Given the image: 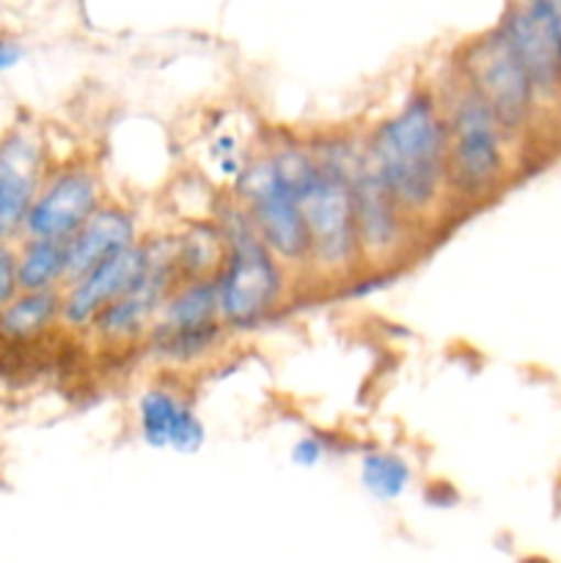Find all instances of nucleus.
I'll use <instances>...</instances> for the list:
<instances>
[{"label": "nucleus", "instance_id": "5701e85b", "mask_svg": "<svg viewBox=\"0 0 561 563\" xmlns=\"http://www.w3.org/2000/svg\"><path fill=\"white\" fill-rule=\"evenodd\" d=\"M341 443L330 432H306L292 443L289 460L297 467H319L330 456L339 454Z\"/></svg>", "mask_w": 561, "mask_h": 563}, {"label": "nucleus", "instance_id": "ddd939ff", "mask_svg": "<svg viewBox=\"0 0 561 563\" xmlns=\"http://www.w3.org/2000/svg\"><path fill=\"white\" fill-rule=\"evenodd\" d=\"M501 33L509 42L512 53L526 69L528 80H531L537 99L550 97L561 88V47L556 42L553 31L548 22L539 14H534L528 5L520 0H512L509 9L498 20Z\"/></svg>", "mask_w": 561, "mask_h": 563}, {"label": "nucleus", "instance_id": "aec40b11", "mask_svg": "<svg viewBox=\"0 0 561 563\" xmlns=\"http://www.w3.org/2000/svg\"><path fill=\"white\" fill-rule=\"evenodd\" d=\"M160 322L170 324H204L220 319L218 291H215L212 278L196 280H176L174 289L165 297L160 308ZM223 322V319H220Z\"/></svg>", "mask_w": 561, "mask_h": 563}, {"label": "nucleus", "instance_id": "a878e982", "mask_svg": "<svg viewBox=\"0 0 561 563\" xmlns=\"http://www.w3.org/2000/svg\"><path fill=\"white\" fill-rule=\"evenodd\" d=\"M22 55H25V49H22V44L14 36H0V71L14 69L22 60Z\"/></svg>", "mask_w": 561, "mask_h": 563}, {"label": "nucleus", "instance_id": "f8f14e48", "mask_svg": "<svg viewBox=\"0 0 561 563\" xmlns=\"http://www.w3.org/2000/svg\"><path fill=\"white\" fill-rule=\"evenodd\" d=\"M135 432L143 445L154 451H170L193 456L207 443V423L187 390L174 379L148 383L135 399Z\"/></svg>", "mask_w": 561, "mask_h": 563}, {"label": "nucleus", "instance_id": "39448f33", "mask_svg": "<svg viewBox=\"0 0 561 563\" xmlns=\"http://www.w3.org/2000/svg\"><path fill=\"white\" fill-rule=\"evenodd\" d=\"M449 126V187L454 212L498 196L509 176L512 137L484 99L454 71L438 82Z\"/></svg>", "mask_w": 561, "mask_h": 563}, {"label": "nucleus", "instance_id": "f257e3e1", "mask_svg": "<svg viewBox=\"0 0 561 563\" xmlns=\"http://www.w3.org/2000/svg\"><path fill=\"white\" fill-rule=\"evenodd\" d=\"M361 143L391 196L427 234L454 214L449 126L438 82L413 86L394 110L361 130Z\"/></svg>", "mask_w": 561, "mask_h": 563}, {"label": "nucleus", "instance_id": "423d86ee", "mask_svg": "<svg viewBox=\"0 0 561 563\" xmlns=\"http://www.w3.org/2000/svg\"><path fill=\"white\" fill-rule=\"evenodd\" d=\"M451 71L462 77L484 99V104L493 110L506 135L512 141H520L539 99L504 33L493 27V31L462 44L457 49Z\"/></svg>", "mask_w": 561, "mask_h": 563}, {"label": "nucleus", "instance_id": "7ed1b4c3", "mask_svg": "<svg viewBox=\"0 0 561 563\" xmlns=\"http://www.w3.org/2000/svg\"><path fill=\"white\" fill-rule=\"evenodd\" d=\"M212 218L223 234V262L212 275L220 319L234 339L251 335L292 306L300 291V275L264 245L245 209L229 192L218 196Z\"/></svg>", "mask_w": 561, "mask_h": 563}, {"label": "nucleus", "instance_id": "2eb2a0df", "mask_svg": "<svg viewBox=\"0 0 561 563\" xmlns=\"http://www.w3.org/2000/svg\"><path fill=\"white\" fill-rule=\"evenodd\" d=\"M231 339L234 335L226 330L220 319L204 324H170L157 319L143 339L138 355L168 372H193L215 361Z\"/></svg>", "mask_w": 561, "mask_h": 563}, {"label": "nucleus", "instance_id": "393cba45", "mask_svg": "<svg viewBox=\"0 0 561 563\" xmlns=\"http://www.w3.org/2000/svg\"><path fill=\"white\" fill-rule=\"evenodd\" d=\"M520 3L528 5L534 14H539L548 22V27L553 31L556 42L561 47V0H520Z\"/></svg>", "mask_w": 561, "mask_h": 563}, {"label": "nucleus", "instance_id": "6ab92c4d", "mask_svg": "<svg viewBox=\"0 0 561 563\" xmlns=\"http://www.w3.org/2000/svg\"><path fill=\"white\" fill-rule=\"evenodd\" d=\"M16 278L22 291H61L69 280L66 242L47 236L16 240Z\"/></svg>", "mask_w": 561, "mask_h": 563}, {"label": "nucleus", "instance_id": "0eeeda50", "mask_svg": "<svg viewBox=\"0 0 561 563\" xmlns=\"http://www.w3.org/2000/svg\"><path fill=\"white\" fill-rule=\"evenodd\" d=\"M350 181L363 264L402 269V264L418 251L427 231L391 196L374 165L369 163L363 143L350 165Z\"/></svg>", "mask_w": 561, "mask_h": 563}, {"label": "nucleus", "instance_id": "9b49d317", "mask_svg": "<svg viewBox=\"0 0 561 563\" xmlns=\"http://www.w3.org/2000/svg\"><path fill=\"white\" fill-rule=\"evenodd\" d=\"M53 157L33 126L0 132V242H16Z\"/></svg>", "mask_w": 561, "mask_h": 563}, {"label": "nucleus", "instance_id": "4468645a", "mask_svg": "<svg viewBox=\"0 0 561 563\" xmlns=\"http://www.w3.org/2000/svg\"><path fill=\"white\" fill-rule=\"evenodd\" d=\"M141 214L121 198L108 196L97 207V212L66 240V258H69V280L91 269L102 258L124 251L143 240Z\"/></svg>", "mask_w": 561, "mask_h": 563}, {"label": "nucleus", "instance_id": "9d476101", "mask_svg": "<svg viewBox=\"0 0 561 563\" xmlns=\"http://www.w3.org/2000/svg\"><path fill=\"white\" fill-rule=\"evenodd\" d=\"M148 262H152V240L143 236L135 245L102 258V262L94 264L91 269L80 273L77 278L66 280V286L61 289L64 333L82 341L94 319L141 280Z\"/></svg>", "mask_w": 561, "mask_h": 563}, {"label": "nucleus", "instance_id": "20e7f679", "mask_svg": "<svg viewBox=\"0 0 561 563\" xmlns=\"http://www.w3.org/2000/svg\"><path fill=\"white\" fill-rule=\"evenodd\" d=\"M306 148V137L275 135L251 154L240 179L229 187V196L245 209L248 220L264 245L306 280L311 262L306 220L297 198V163Z\"/></svg>", "mask_w": 561, "mask_h": 563}, {"label": "nucleus", "instance_id": "f3484780", "mask_svg": "<svg viewBox=\"0 0 561 563\" xmlns=\"http://www.w3.org/2000/svg\"><path fill=\"white\" fill-rule=\"evenodd\" d=\"M168 251L176 278H212L223 262V234L212 214L187 218L179 229L168 231Z\"/></svg>", "mask_w": 561, "mask_h": 563}, {"label": "nucleus", "instance_id": "4be33fe9", "mask_svg": "<svg viewBox=\"0 0 561 563\" xmlns=\"http://www.w3.org/2000/svg\"><path fill=\"white\" fill-rule=\"evenodd\" d=\"M399 275L402 269L396 267H372V264H363V267H358L350 278L341 280V284L336 286V291H339L341 297H346V300L363 302L369 300V297L385 291L388 286H394Z\"/></svg>", "mask_w": 561, "mask_h": 563}, {"label": "nucleus", "instance_id": "1a4fd4ad", "mask_svg": "<svg viewBox=\"0 0 561 563\" xmlns=\"http://www.w3.org/2000/svg\"><path fill=\"white\" fill-rule=\"evenodd\" d=\"M108 196L102 170L86 154L53 159L33 198L22 236H47V240L66 242Z\"/></svg>", "mask_w": 561, "mask_h": 563}, {"label": "nucleus", "instance_id": "b1692460", "mask_svg": "<svg viewBox=\"0 0 561 563\" xmlns=\"http://www.w3.org/2000/svg\"><path fill=\"white\" fill-rule=\"evenodd\" d=\"M20 291L16 278V242H0V311L9 306Z\"/></svg>", "mask_w": 561, "mask_h": 563}, {"label": "nucleus", "instance_id": "dca6fc26", "mask_svg": "<svg viewBox=\"0 0 561 563\" xmlns=\"http://www.w3.org/2000/svg\"><path fill=\"white\" fill-rule=\"evenodd\" d=\"M64 333L61 291H16L14 300L0 311V346L25 350L38 346L50 335Z\"/></svg>", "mask_w": 561, "mask_h": 563}, {"label": "nucleus", "instance_id": "412c9836", "mask_svg": "<svg viewBox=\"0 0 561 563\" xmlns=\"http://www.w3.org/2000/svg\"><path fill=\"white\" fill-rule=\"evenodd\" d=\"M209 163H212L215 174L223 181H229V187L240 179V174L245 170L248 159L253 152H245L240 137L234 132H218V135L209 141Z\"/></svg>", "mask_w": 561, "mask_h": 563}, {"label": "nucleus", "instance_id": "f03ea898", "mask_svg": "<svg viewBox=\"0 0 561 563\" xmlns=\"http://www.w3.org/2000/svg\"><path fill=\"white\" fill-rule=\"evenodd\" d=\"M358 146L361 132L306 137V148L297 163V198L311 242L308 284L336 289L341 280L363 267L350 181V165Z\"/></svg>", "mask_w": 561, "mask_h": 563}, {"label": "nucleus", "instance_id": "a211bd4d", "mask_svg": "<svg viewBox=\"0 0 561 563\" xmlns=\"http://www.w3.org/2000/svg\"><path fill=\"white\" fill-rule=\"evenodd\" d=\"M358 478L369 498L377 504H396L410 493L416 471L402 451L385 449V445H363L358 449Z\"/></svg>", "mask_w": 561, "mask_h": 563}, {"label": "nucleus", "instance_id": "6e6552de", "mask_svg": "<svg viewBox=\"0 0 561 563\" xmlns=\"http://www.w3.org/2000/svg\"><path fill=\"white\" fill-rule=\"evenodd\" d=\"M148 240H152V262L146 273L127 295L110 302L82 335L86 344L97 346L105 355H130L141 350L143 339L157 322L165 297L179 280L170 262L168 234H152Z\"/></svg>", "mask_w": 561, "mask_h": 563}]
</instances>
